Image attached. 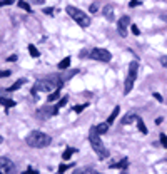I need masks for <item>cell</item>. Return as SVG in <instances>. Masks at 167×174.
Returning a JSON list of instances; mask_svg holds the SVG:
<instances>
[{
	"mask_svg": "<svg viewBox=\"0 0 167 174\" xmlns=\"http://www.w3.org/2000/svg\"><path fill=\"white\" fill-rule=\"evenodd\" d=\"M12 72L10 70H0V79H4V77H9Z\"/></svg>",
	"mask_w": 167,
	"mask_h": 174,
	"instance_id": "f1b7e54d",
	"label": "cell"
},
{
	"mask_svg": "<svg viewBox=\"0 0 167 174\" xmlns=\"http://www.w3.org/2000/svg\"><path fill=\"white\" fill-rule=\"evenodd\" d=\"M27 174H39V171H35V169H29Z\"/></svg>",
	"mask_w": 167,
	"mask_h": 174,
	"instance_id": "e575fe53",
	"label": "cell"
},
{
	"mask_svg": "<svg viewBox=\"0 0 167 174\" xmlns=\"http://www.w3.org/2000/svg\"><path fill=\"white\" fill-rule=\"evenodd\" d=\"M141 5V0H131V4H129V7H137Z\"/></svg>",
	"mask_w": 167,
	"mask_h": 174,
	"instance_id": "4dcf8cb0",
	"label": "cell"
},
{
	"mask_svg": "<svg viewBox=\"0 0 167 174\" xmlns=\"http://www.w3.org/2000/svg\"><path fill=\"white\" fill-rule=\"evenodd\" d=\"M0 174H5V173H2V171H0Z\"/></svg>",
	"mask_w": 167,
	"mask_h": 174,
	"instance_id": "f35d334b",
	"label": "cell"
},
{
	"mask_svg": "<svg viewBox=\"0 0 167 174\" xmlns=\"http://www.w3.org/2000/svg\"><path fill=\"white\" fill-rule=\"evenodd\" d=\"M69 65H70V57H65V59H62V60L59 62L57 69L59 70H65V69H69Z\"/></svg>",
	"mask_w": 167,
	"mask_h": 174,
	"instance_id": "9a60e30c",
	"label": "cell"
},
{
	"mask_svg": "<svg viewBox=\"0 0 167 174\" xmlns=\"http://www.w3.org/2000/svg\"><path fill=\"white\" fill-rule=\"evenodd\" d=\"M0 104L4 106L5 109H10L15 106V101H12V99H5V97H0Z\"/></svg>",
	"mask_w": 167,
	"mask_h": 174,
	"instance_id": "2e32d148",
	"label": "cell"
},
{
	"mask_svg": "<svg viewBox=\"0 0 167 174\" xmlns=\"http://www.w3.org/2000/svg\"><path fill=\"white\" fill-rule=\"evenodd\" d=\"M32 2H34V4H44L45 0H32Z\"/></svg>",
	"mask_w": 167,
	"mask_h": 174,
	"instance_id": "8d00e7d4",
	"label": "cell"
},
{
	"mask_svg": "<svg viewBox=\"0 0 167 174\" xmlns=\"http://www.w3.org/2000/svg\"><path fill=\"white\" fill-rule=\"evenodd\" d=\"M137 69H139V64L137 60H132L129 64V72H127V77H125L124 82V94H129L134 87V82H136V75H137Z\"/></svg>",
	"mask_w": 167,
	"mask_h": 174,
	"instance_id": "277c9868",
	"label": "cell"
},
{
	"mask_svg": "<svg viewBox=\"0 0 167 174\" xmlns=\"http://www.w3.org/2000/svg\"><path fill=\"white\" fill-rule=\"evenodd\" d=\"M90 174H100V173H97V171H92V169H90Z\"/></svg>",
	"mask_w": 167,
	"mask_h": 174,
	"instance_id": "74e56055",
	"label": "cell"
},
{
	"mask_svg": "<svg viewBox=\"0 0 167 174\" xmlns=\"http://www.w3.org/2000/svg\"><path fill=\"white\" fill-rule=\"evenodd\" d=\"M94 127H95V131H97V134L102 136V134H105L109 131V122L105 121V122H100V124H97V126H94Z\"/></svg>",
	"mask_w": 167,
	"mask_h": 174,
	"instance_id": "30bf717a",
	"label": "cell"
},
{
	"mask_svg": "<svg viewBox=\"0 0 167 174\" xmlns=\"http://www.w3.org/2000/svg\"><path fill=\"white\" fill-rule=\"evenodd\" d=\"M161 64H162V67H167V55L161 57Z\"/></svg>",
	"mask_w": 167,
	"mask_h": 174,
	"instance_id": "1f68e13d",
	"label": "cell"
},
{
	"mask_svg": "<svg viewBox=\"0 0 167 174\" xmlns=\"http://www.w3.org/2000/svg\"><path fill=\"white\" fill-rule=\"evenodd\" d=\"M136 119H137V114H134V112H127L124 117H122V126H129V124L136 122Z\"/></svg>",
	"mask_w": 167,
	"mask_h": 174,
	"instance_id": "9c48e42d",
	"label": "cell"
},
{
	"mask_svg": "<svg viewBox=\"0 0 167 174\" xmlns=\"http://www.w3.org/2000/svg\"><path fill=\"white\" fill-rule=\"evenodd\" d=\"M104 15L107 17L110 22H114V7L112 5H105L104 7Z\"/></svg>",
	"mask_w": 167,
	"mask_h": 174,
	"instance_id": "7c38bea8",
	"label": "cell"
},
{
	"mask_svg": "<svg viewBox=\"0 0 167 174\" xmlns=\"http://www.w3.org/2000/svg\"><path fill=\"white\" fill-rule=\"evenodd\" d=\"M159 139H161V144L167 149V136H166V134H161V137H159Z\"/></svg>",
	"mask_w": 167,
	"mask_h": 174,
	"instance_id": "484cf974",
	"label": "cell"
},
{
	"mask_svg": "<svg viewBox=\"0 0 167 174\" xmlns=\"http://www.w3.org/2000/svg\"><path fill=\"white\" fill-rule=\"evenodd\" d=\"M89 141H90V146H92V149L95 151V154H97L100 159H107V157H109V151H107V147L104 146V142H102L100 136L97 134V131H95V127L90 129V132H89Z\"/></svg>",
	"mask_w": 167,
	"mask_h": 174,
	"instance_id": "7a4b0ae2",
	"label": "cell"
},
{
	"mask_svg": "<svg viewBox=\"0 0 167 174\" xmlns=\"http://www.w3.org/2000/svg\"><path fill=\"white\" fill-rule=\"evenodd\" d=\"M119 114H120V107H119V106H115V107H114V111H112V114H110V116H109V119H107V122H109V126H110V124H114V121L117 119V116H119Z\"/></svg>",
	"mask_w": 167,
	"mask_h": 174,
	"instance_id": "5bb4252c",
	"label": "cell"
},
{
	"mask_svg": "<svg viewBox=\"0 0 167 174\" xmlns=\"http://www.w3.org/2000/svg\"><path fill=\"white\" fill-rule=\"evenodd\" d=\"M65 12H67L69 15L72 17L74 20L77 22L80 27H89L90 25V17L85 14V12H82L80 9H77V7H74V5H69V7H65Z\"/></svg>",
	"mask_w": 167,
	"mask_h": 174,
	"instance_id": "3957f363",
	"label": "cell"
},
{
	"mask_svg": "<svg viewBox=\"0 0 167 174\" xmlns=\"http://www.w3.org/2000/svg\"><path fill=\"white\" fill-rule=\"evenodd\" d=\"M57 114H59L57 106L47 104V106H42V107L37 111V117L39 119H49V117H52V116H57Z\"/></svg>",
	"mask_w": 167,
	"mask_h": 174,
	"instance_id": "8992f818",
	"label": "cell"
},
{
	"mask_svg": "<svg viewBox=\"0 0 167 174\" xmlns=\"http://www.w3.org/2000/svg\"><path fill=\"white\" fill-rule=\"evenodd\" d=\"M45 14H49V15H52V14H54V10H52V9H45Z\"/></svg>",
	"mask_w": 167,
	"mask_h": 174,
	"instance_id": "d590c367",
	"label": "cell"
},
{
	"mask_svg": "<svg viewBox=\"0 0 167 174\" xmlns=\"http://www.w3.org/2000/svg\"><path fill=\"white\" fill-rule=\"evenodd\" d=\"M136 122H137V127H139V131H141L142 134H147V127H146V124H144V121H142V119L139 117V116H137Z\"/></svg>",
	"mask_w": 167,
	"mask_h": 174,
	"instance_id": "ac0fdd59",
	"label": "cell"
},
{
	"mask_svg": "<svg viewBox=\"0 0 167 174\" xmlns=\"http://www.w3.org/2000/svg\"><path fill=\"white\" fill-rule=\"evenodd\" d=\"M15 60H17V55H10L7 59V62H15Z\"/></svg>",
	"mask_w": 167,
	"mask_h": 174,
	"instance_id": "836d02e7",
	"label": "cell"
},
{
	"mask_svg": "<svg viewBox=\"0 0 167 174\" xmlns=\"http://www.w3.org/2000/svg\"><path fill=\"white\" fill-rule=\"evenodd\" d=\"M77 149H74V147H67L65 151H64V154H62V157L67 161V159H70V156H72V152H75Z\"/></svg>",
	"mask_w": 167,
	"mask_h": 174,
	"instance_id": "44dd1931",
	"label": "cell"
},
{
	"mask_svg": "<svg viewBox=\"0 0 167 174\" xmlns=\"http://www.w3.org/2000/svg\"><path fill=\"white\" fill-rule=\"evenodd\" d=\"M129 25H131V17L122 15L119 20H117V32H119L120 37L127 35V27H129Z\"/></svg>",
	"mask_w": 167,
	"mask_h": 174,
	"instance_id": "52a82bcc",
	"label": "cell"
},
{
	"mask_svg": "<svg viewBox=\"0 0 167 174\" xmlns=\"http://www.w3.org/2000/svg\"><path fill=\"white\" fill-rule=\"evenodd\" d=\"M87 173H90V169H87V168H77L72 174H87Z\"/></svg>",
	"mask_w": 167,
	"mask_h": 174,
	"instance_id": "603a6c76",
	"label": "cell"
},
{
	"mask_svg": "<svg viewBox=\"0 0 167 174\" xmlns=\"http://www.w3.org/2000/svg\"><path fill=\"white\" fill-rule=\"evenodd\" d=\"M131 30H132V34H134V35H141V30H139V27H137V25H132Z\"/></svg>",
	"mask_w": 167,
	"mask_h": 174,
	"instance_id": "4316f807",
	"label": "cell"
},
{
	"mask_svg": "<svg viewBox=\"0 0 167 174\" xmlns=\"http://www.w3.org/2000/svg\"><path fill=\"white\" fill-rule=\"evenodd\" d=\"M67 102H69V96H65V97H60V99H59L57 107H59V109H60V107H64V106H67Z\"/></svg>",
	"mask_w": 167,
	"mask_h": 174,
	"instance_id": "7402d4cb",
	"label": "cell"
},
{
	"mask_svg": "<svg viewBox=\"0 0 167 174\" xmlns=\"http://www.w3.org/2000/svg\"><path fill=\"white\" fill-rule=\"evenodd\" d=\"M24 84H25V79H19V81L14 82V84H12V86L9 87L7 91H10V92H14V91H19V89H20V87L24 86Z\"/></svg>",
	"mask_w": 167,
	"mask_h": 174,
	"instance_id": "4fadbf2b",
	"label": "cell"
},
{
	"mask_svg": "<svg viewBox=\"0 0 167 174\" xmlns=\"http://www.w3.org/2000/svg\"><path fill=\"white\" fill-rule=\"evenodd\" d=\"M59 99H60V89H55L54 92L49 94L47 101H49V104H52V102H55V101H59Z\"/></svg>",
	"mask_w": 167,
	"mask_h": 174,
	"instance_id": "8fae6325",
	"label": "cell"
},
{
	"mask_svg": "<svg viewBox=\"0 0 167 174\" xmlns=\"http://www.w3.org/2000/svg\"><path fill=\"white\" fill-rule=\"evenodd\" d=\"M0 171L5 174L15 173V164L12 162L9 157H0Z\"/></svg>",
	"mask_w": 167,
	"mask_h": 174,
	"instance_id": "ba28073f",
	"label": "cell"
},
{
	"mask_svg": "<svg viewBox=\"0 0 167 174\" xmlns=\"http://www.w3.org/2000/svg\"><path fill=\"white\" fill-rule=\"evenodd\" d=\"M17 5L20 7L22 10H27V12H32V9H30V5H29V4H27L25 0H19V2H17Z\"/></svg>",
	"mask_w": 167,
	"mask_h": 174,
	"instance_id": "ffe728a7",
	"label": "cell"
},
{
	"mask_svg": "<svg viewBox=\"0 0 167 174\" xmlns=\"http://www.w3.org/2000/svg\"><path fill=\"white\" fill-rule=\"evenodd\" d=\"M127 166H129V161H127V159H122L120 162H117V164H112L110 168H112V169H125Z\"/></svg>",
	"mask_w": 167,
	"mask_h": 174,
	"instance_id": "e0dca14e",
	"label": "cell"
},
{
	"mask_svg": "<svg viewBox=\"0 0 167 174\" xmlns=\"http://www.w3.org/2000/svg\"><path fill=\"white\" fill-rule=\"evenodd\" d=\"M152 96H154V99H157V101H159V102H162V101H164V99H162V96L159 92H154L152 94Z\"/></svg>",
	"mask_w": 167,
	"mask_h": 174,
	"instance_id": "d6a6232c",
	"label": "cell"
},
{
	"mask_svg": "<svg viewBox=\"0 0 167 174\" xmlns=\"http://www.w3.org/2000/svg\"><path fill=\"white\" fill-rule=\"evenodd\" d=\"M29 54H30V55L34 57V59H37V57L40 55V52L37 50V47H35V45H32V44L29 45Z\"/></svg>",
	"mask_w": 167,
	"mask_h": 174,
	"instance_id": "d6986e66",
	"label": "cell"
},
{
	"mask_svg": "<svg viewBox=\"0 0 167 174\" xmlns=\"http://www.w3.org/2000/svg\"><path fill=\"white\" fill-rule=\"evenodd\" d=\"M90 12H92V14H97V12H99V7L95 5V4H92V5H90V9H89Z\"/></svg>",
	"mask_w": 167,
	"mask_h": 174,
	"instance_id": "f546056e",
	"label": "cell"
},
{
	"mask_svg": "<svg viewBox=\"0 0 167 174\" xmlns=\"http://www.w3.org/2000/svg\"><path fill=\"white\" fill-rule=\"evenodd\" d=\"M15 4V0H0V7H5V5H12Z\"/></svg>",
	"mask_w": 167,
	"mask_h": 174,
	"instance_id": "d4e9b609",
	"label": "cell"
},
{
	"mask_svg": "<svg viewBox=\"0 0 167 174\" xmlns=\"http://www.w3.org/2000/svg\"><path fill=\"white\" fill-rule=\"evenodd\" d=\"M89 57L92 60H99V62H110L112 60V54H110L107 49H102V47H95L92 49L89 54Z\"/></svg>",
	"mask_w": 167,
	"mask_h": 174,
	"instance_id": "5b68a950",
	"label": "cell"
},
{
	"mask_svg": "<svg viewBox=\"0 0 167 174\" xmlns=\"http://www.w3.org/2000/svg\"><path fill=\"white\" fill-rule=\"evenodd\" d=\"M25 142L29 144L30 147L42 149V147H47L49 144L52 142V137L45 132H40V131H32L25 137Z\"/></svg>",
	"mask_w": 167,
	"mask_h": 174,
	"instance_id": "6da1fadb",
	"label": "cell"
},
{
	"mask_svg": "<svg viewBox=\"0 0 167 174\" xmlns=\"http://www.w3.org/2000/svg\"><path fill=\"white\" fill-rule=\"evenodd\" d=\"M69 168H70V166H67V164H62V166L59 168V174H64V173H65V171H67Z\"/></svg>",
	"mask_w": 167,
	"mask_h": 174,
	"instance_id": "83f0119b",
	"label": "cell"
},
{
	"mask_svg": "<svg viewBox=\"0 0 167 174\" xmlns=\"http://www.w3.org/2000/svg\"><path fill=\"white\" fill-rule=\"evenodd\" d=\"M87 106H89V104H82V106H75V107H74V112H82V111H84V109H85V107H87Z\"/></svg>",
	"mask_w": 167,
	"mask_h": 174,
	"instance_id": "cb8c5ba5",
	"label": "cell"
}]
</instances>
